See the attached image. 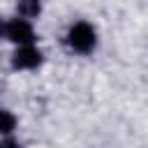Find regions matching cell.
<instances>
[{
  "mask_svg": "<svg viewBox=\"0 0 148 148\" xmlns=\"http://www.w3.org/2000/svg\"><path fill=\"white\" fill-rule=\"evenodd\" d=\"M7 35H9L14 42H21V44H25V46L32 42V28H30L23 18L12 21V23L7 25Z\"/></svg>",
  "mask_w": 148,
  "mask_h": 148,
  "instance_id": "2",
  "label": "cell"
},
{
  "mask_svg": "<svg viewBox=\"0 0 148 148\" xmlns=\"http://www.w3.org/2000/svg\"><path fill=\"white\" fill-rule=\"evenodd\" d=\"M0 148H16V143L14 141H5V143H0Z\"/></svg>",
  "mask_w": 148,
  "mask_h": 148,
  "instance_id": "6",
  "label": "cell"
},
{
  "mask_svg": "<svg viewBox=\"0 0 148 148\" xmlns=\"http://www.w3.org/2000/svg\"><path fill=\"white\" fill-rule=\"evenodd\" d=\"M0 32H2V25H0Z\"/></svg>",
  "mask_w": 148,
  "mask_h": 148,
  "instance_id": "7",
  "label": "cell"
},
{
  "mask_svg": "<svg viewBox=\"0 0 148 148\" xmlns=\"http://www.w3.org/2000/svg\"><path fill=\"white\" fill-rule=\"evenodd\" d=\"M21 12L25 16H32V14L39 12V2L37 0H21Z\"/></svg>",
  "mask_w": 148,
  "mask_h": 148,
  "instance_id": "5",
  "label": "cell"
},
{
  "mask_svg": "<svg viewBox=\"0 0 148 148\" xmlns=\"http://www.w3.org/2000/svg\"><path fill=\"white\" fill-rule=\"evenodd\" d=\"M14 65L16 67H23V69L39 65V51L32 49V46H21L16 51V56H14Z\"/></svg>",
  "mask_w": 148,
  "mask_h": 148,
  "instance_id": "3",
  "label": "cell"
},
{
  "mask_svg": "<svg viewBox=\"0 0 148 148\" xmlns=\"http://www.w3.org/2000/svg\"><path fill=\"white\" fill-rule=\"evenodd\" d=\"M69 44L76 51H90L95 46V32L88 23H76L69 30Z\"/></svg>",
  "mask_w": 148,
  "mask_h": 148,
  "instance_id": "1",
  "label": "cell"
},
{
  "mask_svg": "<svg viewBox=\"0 0 148 148\" xmlns=\"http://www.w3.org/2000/svg\"><path fill=\"white\" fill-rule=\"evenodd\" d=\"M12 130H14V116L0 111V132H12Z\"/></svg>",
  "mask_w": 148,
  "mask_h": 148,
  "instance_id": "4",
  "label": "cell"
}]
</instances>
